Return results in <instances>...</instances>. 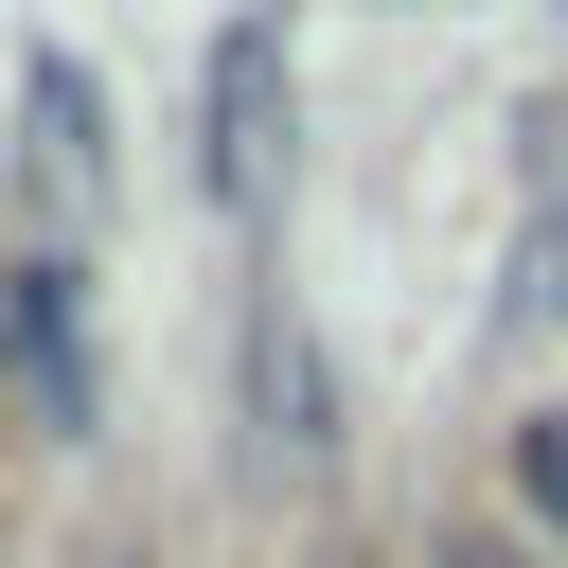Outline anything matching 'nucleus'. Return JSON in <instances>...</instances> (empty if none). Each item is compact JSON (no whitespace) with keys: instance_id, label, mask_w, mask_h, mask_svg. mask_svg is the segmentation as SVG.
Segmentation results:
<instances>
[{"instance_id":"f257e3e1","label":"nucleus","mask_w":568,"mask_h":568,"mask_svg":"<svg viewBox=\"0 0 568 568\" xmlns=\"http://www.w3.org/2000/svg\"><path fill=\"white\" fill-rule=\"evenodd\" d=\"M284 142H302L284 18H231L213 71H195V178H213V213H266V195H284Z\"/></svg>"},{"instance_id":"f03ea898","label":"nucleus","mask_w":568,"mask_h":568,"mask_svg":"<svg viewBox=\"0 0 568 568\" xmlns=\"http://www.w3.org/2000/svg\"><path fill=\"white\" fill-rule=\"evenodd\" d=\"M0 408L18 426H89V320H71V266H0Z\"/></svg>"},{"instance_id":"7ed1b4c3","label":"nucleus","mask_w":568,"mask_h":568,"mask_svg":"<svg viewBox=\"0 0 568 568\" xmlns=\"http://www.w3.org/2000/svg\"><path fill=\"white\" fill-rule=\"evenodd\" d=\"M89 124H106V106H89V71H36V178H53V195H89V178H106V142H89Z\"/></svg>"},{"instance_id":"20e7f679","label":"nucleus","mask_w":568,"mask_h":568,"mask_svg":"<svg viewBox=\"0 0 568 568\" xmlns=\"http://www.w3.org/2000/svg\"><path fill=\"white\" fill-rule=\"evenodd\" d=\"M266 444H320V355L266 320Z\"/></svg>"},{"instance_id":"39448f33","label":"nucleus","mask_w":568,"mask_h":568,"mask_svg":"<svg viewBox=\"0 0 568 568\" xmlns=\"http://www.w3.org/2000/svg\"><path fill=\"white\" fill-rule=\"evenodd\" d=\"M515 497L568 532V408H532V426H515Z\"/></svg>"}]
</instances>
